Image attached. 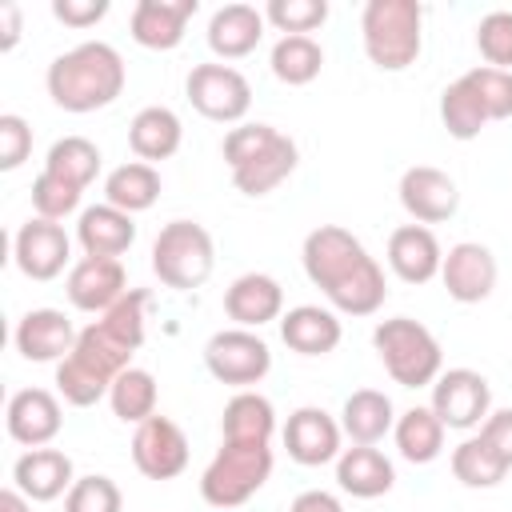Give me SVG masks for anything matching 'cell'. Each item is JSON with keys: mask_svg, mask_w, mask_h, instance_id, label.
Instances as JSON below:
<instances>
[{"mask_svg": "<svg viewBox=\"0 0 512 512\" xmlns=\"http://www.w3.org/2000/svg\"><path fill=\"white\" fill-rule=\"evenodd\" d=\"M280 340L300 356H328L344 340L340 316L320 304H296L280 316Z\"/></svg>", "mask_w": 512, "mask_h": 512, "instance_id": "cell-24", "label": "cell"}, {"mask_svg": "<svg viewBox=\"0 0 512 512\" xmlns=\"http://www.w3.org/2000/svg\"><path fill=\"white\" fill-rule=\"evenodd\" d=\"M340 428L352 444H380L396 428V408L380 388H356L340 408Z\"/></svg>", "mask_w": 512, "mask_h": 512, "instance_id": "cell-28", "label": "cell"}, {"mask_svg": "<svg viewBox=\"0 0 512 512\" xmlns=\"http://www.w3.org/2000/svg\"><path fill=\"white\" fill-rule=\"evenodd\" d=\"M272 432H276V408H272L268 396L244 388L224 404V416H220V436L224 440H232V444H272Z\"/></svg>", "mask_w": 512, "mask_h": 512, "instance_id": "cell-29", "label": "cell"}, {"mask_svg": "<svg viewBox=\"0 0 512 512\" xmlns=\"http://www.w3.org/2000/svg\"><path fill=\"white\" fill-rule=\"evenodd\" d=\"M124 80H128L124 56L108 40H84L60 52L44 72V88L52 104L76 116L116 104V96L124 92Z\"/></svg>", "mask_w": 512, "mask_h": 512, "instance_id": "cell-2", "label": "cell"}, {"mask_svg": "<svg viewBox=\"0 0 512 512\" xmlns=\"http://www.w3.org/2000/svg\"><path fill=\"white\" fill-rule=\"evenodd\" d=\"M156 400H160V388H156V376L148 368H136L128 364L112 388H108V404H112V416L124 420V424H144L156 416Z\"/></svg>", "mask_w": 512, "mask_h": 512, "instance_id": "cell-32", "label": "cell"}, {"mask_svg": "<svg viewBox=\"0 0 512 512\" xmlns=\"http://www.w3.org/2000/svg\"><path fill=\"white\" fill-rule=\"evenodd\" d=\"M304 276L324 292V300L344 316H372L388 296L384 268L376 256L340 224H320L304 236L300 248Z\"/></svg>", "mask_w": 512, "mask_h": 512, "instance_id": "cell-1", "label": "cell"}, {"mask_svg": "<svg viewBox=\"0 0 512 512\" xmlns=\"http://www.w3.org/2000/svg\"><path fill=\"white\" fill-rule=\"evenodd\" d=\"M132 464L140 476L148 480H172L188 468V436L176 420L168 416H152L144 424H136L132 432Z\"/></svg>", "mask_w": 512, "mask_h": 512, "instance_id": "cell-12", "label": "cell"}, {"mask_svg": "<svg viewBox=\"0 0 512 512\" xmlns=\"http://www.w3.org/2000/svg\"><path fill=\"white\" fill-rule=\"evenodd\" d=\"M444 432L448 428L440 424V416L428 404H412L396 416L392 440H396V448L408 464H432L444 452Z\"/></svg>", "mask_w": 512, "mask_h": 512, "instance_id": "cell-30", "label": "cell"}, {"mask_svg": "<svg viewBox=\"0 0 512 512\" xmlns=\"http://www.w3.org/2000/svg\"><path fill=\"white\" fill-rule=\"evenodd\" d=\"M336 484H340V492H348L356 500H376V496L392 492L396 468L376 444H352L336 456Z\"/></svg>", "mask_w": 512, "mask_h": 512, "instance_id": "cell-25", "label": "cell"}, {"mask_svg": "<svg viewBox=\"0 0 512 512\" xmlns=\"http://www.w3.org/2000/svg\"><path fill=\"white\" fill-rule=\"evenodd\" d=\"M148 292L144 288H128L104 316H100V328L116 340V344H124L128 352H136L140 344H144V328H148Z\"/></svg>", "mask_w": 512, "mask_h": 512, "instance_id": "cell-37", "label": "cell"}, {"mask_svg": "<svg viewBox=\"0 0 512 512\" xmlns=\"http://www.w3.org/2000/svg\"><path fill=\"white\" fill-rule=\"evenodd\" d=\"M444 264V248L436 240L432 228L424 224H400L388 236V268L404 280V284H428L440 276Z\"/></svg>", "mask_w": 512, "mask_h": 512, "instance_id": "cell-22", "label": "cell"}, {"mask_svg": "<svg viewBox=\"0 0 512 512\" xmlns=\"http://www.w3.org/2000/svg\"><path fill=\"white\" fill-rule=\"evenodd\" d=\"M52 16L68 28H92L108 16V0H52Z\"/></svg>", "mask_w": 512, "mask_h": 512, "instance_id": "cell-44", "label": "cell"}, {"mask_svg": "<svg viewBox=\"0 0 512 512\" xmlns=\"http://www.w3.org/2000/svg\"><path fill=\"white\" fill-rule=\"evenodd\" d=\"M224 312L236 328H260L284 316V288L268 272H244L224 288Z\"/></svg>", "mask_w": 512, "mask_h": 512, "instance_id": "cell-19", "label": "cell"}, {"mask_svg": "<svg viewBox=\"0 0 512 512\" xmlns=\"http://www.w3.org/2000/svg\"><path fill=\"white\" fill-rule=\"evenodd\" d=\"M76 328L60 308H32L16 320L12 344L24 360L32 364H60L72 348H76Z\"/></svg>", "mask_w": 512, "mask_h": 512, "instance_id": "cell-18", "label": "cell"}, {"mask_svg": "<svg viewBox=\"0 0 512 512\" xmlns=\"http://www.w3.org/2000/svg\"><path fill=\"white\" fill-rule=\"evenodd\" d=\"M264 8H252V4H224L212 12L208 20V48L224 60H240L248 52H256V44L264 40Z\"/></svg>", "mask_w": 512, "mask_h": 512, "instance_id": "cell-23", "label": "cell"}, {"mask_svg": "<svg viewBox=\"0 0 512 512\" xmlns=\"http://www.w3.org/2000/svg\"><path fill=\"white\" fill-rule=\"evenodd\" d=\"M216 268V244L212 232L196 220H168L152 240V272L164 288L192 292L200 288Z\"/></svg>", "mask_w": 512, "mask_h": 512, "instance_id": "cell-6", "label": "cell"}, {"mask_svg": "<svg viewBox=\"0 0 512 512\" xmlns=\"http://www.w3.org/2000/svg\"><path fill=\"white\" fill-rule=\"evenodd\" d=\"M80 196H84V188L60 180V176H52V172H40V176L32 180V212H36L40 220H56V224H60L64 216H72V212L80 208Z\"/></svg>", "mask_w": 512, "mask_h": 512, "instance_id": "cell-40", "label": "cell"}, {"mask_svg": "<svg viewBox=\"0 0 512 512\" xmlns=\"http://www.w3.org/2000/svg\"><path fill=\"white\" fill-rule=\"evenodd\" d=\"M444 428L472 432L492 412V388L476 368H448L432 380V404H428Z\"/></svg>", "mask_w": 512, "mask_h": 512, "instance_id": "cell-10", "label": "cell"}, {"mask_svg": "<svg viewBox=\"0 0 512 512\" xmlns=\"http://www.w3.org/2000/svg\"><path fill=\"white\" fill-rule=\"evenodd\" d=\"M4 424H8V436L16 444H24V448H48L60 436V424H64L60 396L48 392V388H20L8 400Z\"/></svg>", "mask_w": 512, "mask_h": 512, "instance_id": "cell-17", "label": "cell"}, {"mask_svg": "<svg viewBox=\"0 0 512 512\" xmlns=\"http://www.w3.org/2000/svg\"><path fill=\"white\" fill-rule=\"evenodd\" d=\"M72 260V236L64 232V224L56 220H24L12 236V264L28 276V280H56Z\"/></svg>", "mask_w": 512, "mask_h": 512, "instance_id": "cell-11", "label": "cell"}, {"mask_svg": "<svg viewBox=\"0 0 512 512\" xmlns=\"http://www.w3.org/2000/svg\"><path fill=\"white\" fill-rule=\"evenodd\" d=\"M464 76H468V84L476 88V96H480L488 120H508V116H512V72L476 64V68H468Z\"/></svg>", "mask_w": 512, "mask_h": 512, "instance_id": "cell-41", "label": "cell"}, {"mask_svg": "<svg viewBox=\"0 0 512 512\" xmlns=\"http://www.w3.org/2000/svg\"><path fill=\"white\" fill-rule=\"evenodd\" d=\"M104 200L128 216L136 212H148L156 200H160V172L156 164H144V160H128L120 168L108 172L104 180Z\"/></svg>", "mask_w": 512, "mask_h": 512, "instance_id": "cell-31", "label": "cell"}, {"mask_svg": "<svg viewBox=\"0 0 512 512\" xmlns=\"http://www.w3.org/2000/svg\"><path fill=\"white\" fill-rule=\"evenodd\" d=\"M340 444H344L340 420H336L332 412L316 408V404L296 408V412L288 416V424H284V448H288V456H292L296 464H304V468L332 464V460L344 452Z\"/></svg>", "mask_w": 512, "mask_h": 512, "instance_id": "cell-15", "label": "cell"}, {"mask_svg": "<svg viewBox=\"0 0 512 512\" xmlns=\"http://www.w3.org/2000/svg\"><path fill=\"white\" fill-rule=\"evenodd\" d=\"M100 160L104 156L88 136H64V140H56L48 148L44 172H52V176H60V180H68L76 188H88L96 180V172H100Z\"/></svg>", "mask_w": 512, "mask_h": 512, "instance_id": "cell-36", "label": "cell"}, {"mask_svg": "<svg viewBox=\"0 0 512 512\" xmlns=\"http://www.w3.org/2000/svg\"><path fill=\"white\" fill-rule=\"evenodd\" d=\"M440 120H444L452 140H476L484 132V124H492L484 104H480V96H476V88L468 84V76L452 80L440 92Z\"/></svg>", "mask_w": 512, "mask_h": 512, "instance_id": "cell-35", "label": "cell"}, {"mask_svg": "<svg viewBox=\"0 0 512 512\" xmlns=\"http://www.w3.org/2000/svg\"><path fill=\"white\" fill-rule=\"evenodd\" d=\"M480 436H484V440L496 448V456H504L508 468H512V408H492L488 420L480 424Z\"/></svg>", "mask_w": 512, "mask_h": 512, "instance_id": "cell-45", "label": "cell"}, {"mask_svg": "<svg viewBox=\"0 0 512 512\" xmlns=\"http://www.w3.org/2000/svg\"><path fill=\"white\" fill-rule=\"evenodd\" d=\"M180 140H184V124L164 104L140 108L132 116V124H128V144H132L136 160H144V164H156V160L176 156L180 152Z\"/></svg>", "mask_w": 512, "mask_h": 512, "instance_id": "cell-27", "label": "cell"}, {"mask_svg": "<svg viewBox=\"0 0 512 512\" xmlns=\"http://www.w3.org/2000/svg\"><path fill=\"white\" fill-rule=\"evenodd\" d=\"M396 192H400L404 212H408L416 224H424V228L452 220L456 208H460V188H456V180H452L448 172L432 168V164H412V168H404Z\"/></svg>", "mask_w": 512, "mask_h": 512, "instance_id": "cell-13", "label": "cell"}, {"mask_svg": "<svg viewBox=\"0 0 512 512\" xmlns=\"http://www.w3.org/2000/svg\"><path fill=\"white\" fill-rule=\"evenodd\" d=\"M372 348L384 364V372L400 388H432V380L444 372V348L440 340L412 316H392L372 328Z\"/></svg>", "mask_w": 512, "mask_h": 512, "instance_id": "cell-5", "label": "cell"}, {"mask_svg": "<svg viewBox=\"0 0 512 512\" xmlns=\"http://www.w3.org/2000/svg\"><path fill=\"white\" fill-rule=\"evenodd\" d=\"M204 368L212 380L244 392L272 372V348L252 328H220L204 344Z\"/></svg>", "mask_w": 512, "mask_h": 512, "instance_id": "cell-8", "label": "cell"}, {"mask_svg": "<svg viewBox=\"0 0 512 512\" xmlns=\"http://www.w3.org/2000/svg\"><path fill=\"white\" fill-rule=\"evenodd\" d=\"M268 68L280 84L288 88H304L320 76L324 68V48L316 44V36H280L272 44V56H268Z\"/></svg>", "mask_w": 512, "mask_h": 512, "instance_id": "cell-33", "label": "cell"}, {"mask_svg": "<svg viewBox=\"0 0 512 512\" xmlns=\"http://www.w3.org/2000/svg\"><path fill=\"white\" fill-rule=\"evenodd\" d=\"M476 48L488 68L512 72V12H488L476 24Z\"/></svg>", "mask_w": 512, "mask_h": 512, "instance_id": "cell-42", "label": "cell"}, {"mask_svg": "<svg viewBox=\"0 0 512 512\" xmlns=\"http://www.w3.org/2000/svg\"><path fill=\"white\" fill-rule=\"evenodd\" d=\"M12 484L32 500V504H48L56 496H68V488L76 484L72 472V456L60 448H28L16 464H12Z\"/></svg>", "mask_w": 512, "mask_h": 512, "instance_id": "cell-21", "label": "cell"}, {"mask_svg": "<svg viewBox=\"0 0 512 512\" xmlns=\"http://www.w3.org/2000/svg\"><path fill=\"white\" fill-rule=\"evenodd\" d=\"M360 40L380 72H404L424 48V8L416 0H368L360 12Z\"/></svg>", "mask_w": 512, "mask_h": 512, "instance_id": "cell-4", "label": "cell"}, {"mask_svg": "<svg viewBox=\"0 0 512 512\" xmlns=\"http://www.w3.org/2000/svg\"><path fill=\"white\" fill-rule=\"evenodd\" d=\"M64 292H68L72 308L104 316V312L128 292V272H124V264L112 260V256H80V260L68 268Z\"/></svg>", "mask_w": 512, "mask_h": 512, "instance_id": "cell-16", "label": "cell"}, {"mask_svg": "<svg viewBox=\"0 0 512 512\" xmlns=\"http://www.w3.org/2000/svg\"><path fill=\"white\" fill-rule=\"evenodd\" d=\"M224 164L244 196H268L296 172L300 148L272 124H236L224 136Z\"/></svg>", "mask_w": 512, "mask_h": 512, "instance_id": "cell-3", "label": "cell"}, {"mask_svg": "<svg viewBox=\"0 0 512 512\" xmlns=\"http://www.w3.org/2000/svg\"><path fill=\"white\" fill-rule=\"evenodd\" d=\"M264 20L284 36H312L328 20V0H268Z\"/></svg>", "mask_w": 512, "mask_h": 512, "instance_id": "cell-38", "label": "cell"}, {"mask_svg": "<svg viewBox=\"0 0 512 512\" xmlns=\"http://www.w3.org/2000/svg\"><path fill=\"white\" fill-rule=\"evenodd\" d=\"M196 0H136L132 8V40L148 52H172L184 40L188 20L196 16Z\"/></svg>", "mask_w": 512, "mask_h": 512, "instance_id": "cell-20", "label": "cell"}, {"mask_svg": "<svg viewBox=\"0 0 512 512\" xmlns=\"http://www.w3.org/2000/svg\"><path fill=\"white\" fill-rule=\"evenodd\" d=\"M496 256L492 248L476 244V240H460L444 252V264H440V284L444 292L456 300V304H480L492 296L496 288Z\"/></svg>", "mask_w": 512, "mask_h": 512, "instance_id": "cell-14", "label": "cell"}, {"mask_svg": "<svg viewBox=\"0 0 512 512\" xmlns=\"http://www.w3.org/2000/svg\"><path fill=\"white\" fill-rule=\"evenodd\" d=\"M452 476L464 488H496L508 476V460L496 456V448L476 432L452 448Z\"/></svg>", "mask_w": 512, "mask_h": 512, "instance_id": "cell-34", "label": "cell"}, {"mask_svg": "<svg viewBox=\"0 0 512 512\" xmlns=\"http://www.w3.org/2000/svg\"><path fill=\"white\" fill-rule=\"evenodd\" d=\"M32 156V128L24 116L4 112L0 116V172H16Z\"/></svg>", "mask_w": 512, "mask_h": 512, "instance_id": "cell-43", "label": "cell"}, {"mask_svg": "<svg viewBox=\"0 0 512 512\" xmlns=\"http://www.w3.org/2000/svg\"><path fill=\"white\" fill-rule=\"evenodd\" d=\"M272 476V448L268 444H232L220 440V452L212 456V464L200 476V496L204 504L232 512L240 504H248Z\"/></svg>", "mask_w": 512, "mask_h": 512, "instance_id": "cell-7", "label": "cell"}, {"mask_svg": "<svg viewBox=\"0 0 512 512\" xmlns=\"http://www.w3.org/2000/svg\"><path fill=\"white\" fill-rule=\"evenodd\" d=\"M136 240V220L120 208H112L108 200L104 204H92V208H80V220H76V244L84 248V256H112L120 260Z\"/></svg>", "mask_w": 512, "mask_h": 512, "instance_id": "cell-26", "label": "cell"}, {"mask_svg": "<svg viewBox=\"0 0 512 512\" xmlns=\"http://www.w3.org/2000/svg\"><path fill=\"white\" fill-rule=\"evenodd\" d=\"M0 28H4L0 52H12V48L20 44V4H16V0H4V4H0Z\"/></svg>", "mask_w": 512, "mask_h": 512, "instance_id": "cell-47", "label": "cell"}, {"mask_svg": "<svg viewBox=\"0 0 512 512\" xmlns=\"http://www.w3.org/2000/svg\"><path fill=\"white\" fill-rule=\"evenodd\" d=\"M64 512H124V492L112 476H76L64 496Z\"/></svg>", "mask_w": 512, "mask_h": 512, "instance_id": "cell-39", "label": "cell"}, {"mask_svg": "<svg viewBox=\"0 0 512 512\" xmlns=\"http://www.w3.org/2000/svg\"><path fill=\"white\" fill-rule=\"evenodd\" d=\"M188 104L216 124H244L252 108V84L232 64H196L184 80Z\"/></svg>", "mask_w": 512, "mask_h": 512, "instance_id": "cell-9", "label": "cell"}, {"mask_svg": "<svg viewBox=\"0 0 512 512\" xmlns=\"http://www.w3.org/2000/svg\"><path fill=\"white\" fill-rule=\"evenodd\" d=\"M288 512H344V504H340L332 492H324V488H308V492H300V496L292 500Z\"/></svg>", "mask_w": 512, "mask_h": 512, "instance_id": "cell-46", "label": "cell"}, {"mask_svg": "<svg viewBox=\"0 0 512 512\" xmlns=\"http://www.w3.org/2000/svg\"><path fill=\"white\" fill-rule=\"evenodd\" d=\"M0 512H32V500H28L16 484H8V488L0 492Z\"/></svg>", "mask_w": 512, "mask_h": 512, "instance_id": "cell-48", "label": "cell"}]
</instances>
